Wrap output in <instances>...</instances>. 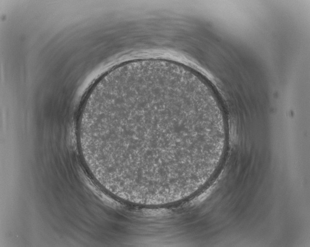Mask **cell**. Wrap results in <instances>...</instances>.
<instances>
[{"label": "cell", "instance_id": "cell-1", "mask_svg": "<svg viewBox=\"0 0 310 247\" xmlns=\"http://www.w3.org/2000/svg\"><path fill=\"white\" fill-rule=\"evenodd\" d=\"M227 127L203 79L148 63L117 68L96 82L77 131L100 183L127 202L159 206L188 198L211 178Z\"/></svg>", "mask_w": 310, "mask_h": 247}]
</instances>
